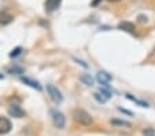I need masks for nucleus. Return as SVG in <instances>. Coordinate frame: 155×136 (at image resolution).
<instances>
[{"label":"nucleus","mask_w":155,"mask_h":136,"mask_svg":"<svg viewBox=\"0 0 155 136\" xmlns=\"http://www.w3.org/2000/svg\"><path fill=\"white\" fill-rule=\"evenodd\" d=\"M73 117H74V120H76L80 125H85V127L91 125L92 121H94V118L91 117V114H89L88 111H85V110H82V109L74 110V111H73Z\"/></svg>","instance_id":"1"},{"label":"nucleus","mask_w":155,"mask_h":136,"mask_svg":"<svg viewBox=\"0 0 155 136\" xmlns=\"http://www.w3.org/2000/svg\"><path fill=\"white\" fill-rule=\"evenodd\" d=\"M51 117H52V121L59 129H63L64 125H66V118H64V115L62 114L61 111L58 110H51Z\"/></svg>","instance_id":"2"},{"label":"nucleus","mask_w":155,"mask_h":136,"mask_svg":"<svg viewBox=\"0 0 155 136\" xmlns=\"http://www.w3.org/2000/svg\"><path fill=\"white\" fill-rule=\"evenodd\" d=\"M47 91H48L50 98L52 99L55 103H61V102L63 101V95H62V92L59 91V89L56 88L55 85H52V84H48V85H47Z\"/></svg>","instance_id":"3"},{"label":"nucleus","mask_w":155,"mask_h":136,"mask_svg":"<svg viewBox=\"0 0 155 136\" xmlns=\"http://www.w3.org/2000/svg\"><path fill=\"white\" fill-rule=\"evenodd\" d=\"M94 96L99 103H106L108 99L111 98V92L108 91L107 88H100V92H96Z\"/></svg>","instance_id":"4"},{"label":"nucleus","mask_w":155,"mask_h":136,"mask_svg":"<svg viewBox=\"0 0 155 136\" xmlns=\"http://www.w3.org/2000/svg\"><path fill=\"white\" fill-rule=\"evenodd\" d=\"M12 125H11V121L6 117H0V135H6L11 131Z\"/></svg>","instance_id":"5"},{"label":"nucleus","mask_w":155,"mask_h":136,"mask_svg":"<svg viewBox=\"0 0 155 136\" xmlns=\"http://www.w3.org/2000/svg\"><path fill=\"white\" fill-rule=\"evenodd\" d=\"M113 80V77L107 73V71H99L97 73V81L100 83V85H103L104 88H108V83Z\"/></svg>","instance_id":"6"},{"label":"nucleus","mask_w":155,"mask_h":136,"mask_svg":"<svg viewBox=\"0 0 155 136\" xmlns=\"http://www.w3.org/2000/svg\"><path fill=\"white\" fill-rule=\"evenodd\" d=\"M8 114L11 115V117H15V118H22V117H25V111L21 109L19 106H17V104H12V106L10 107Z\"/></svg>","instance_id":"7"},{"label":"nucleus","mask_w":155,"mask_h":136,"mask_svg":"<svg viewBox=\"0 0 155 136\" xmlns=\"http://www.w3.org/2000/svg\"><path fill=\"white\" fill-rule=\"evenodd\" d=\"M62 0H47L45 2V11L47 12H54L55 10L59 8Z\"/></svg>","instance_id":"8"},{"label":"nucleus","mask_w":155,"mask_h":136,"mask_svg":"<svg viewBox=\"0 0 155 136\" xmlns=\"http://www.w3.org/2000/svg\"><path fill=\"white\" fill-rule=\"evenodd\" d=\"M21 81L24 84H26V85H29V87H32V88H35V89H37V91H41V85L37 83V81H35V80H32V78H29V77H21Z\"/></svg>","instance_id":"9"},{"label":"nucleus","mask_w":155,"mask_h":136,"mask_svg":"<svg viewBox=\"0 0 155 136\" xmlns=\"http://www.w3.org/2000/svg\"><path fill=\"white\" fill-rule=\"evenodd\" d=\"M118 29L125 30V32H128V33H135V25L132 24V22L125 21V22H121V24L118 25Z\"/></svg>","instance_id":"10"},{"label":"nucleus","mask_w":155,"mask_h":136,"mask_svg":"<svg viewBox=\"0 0 155 136\" xmlns=\"http://www.w3.org/2000/svg\"><path fill=\"white\" fill-rule=\"evenodd\" d=\"M80 80H81L82 83H84L85 85H88V87L94 85V77H92L91 74H88V73L81 74V76H80Z\"/></svg>","instance_id":"11"},{"label":"nucleus","mask_w":155,"mask_h":136,"mask_svg":"<svg viewBox=\"0 0 155 136\" xmlns=\"http://www.w3.org/2000/svg\"><path fill=\"white\" fill-rule=\"evenodd\" d=\"M10 22H12V15L10 14H0V25H8Z\"/></svg>","instance_id":"12"},{"label":"nucleus","mask_w":155,"mask_h":136,"mask_svg":"<svg viewBox=\"0 0 155 136\" xmlns=\"http://www.w3.org/2000/svg\"><path fill=\"white\" fill-rule=\"evenodd\" d=\"M126 98L128 99H130L132 102H135V103H137L139 106H141V107H148V103H147V102H143V101H139V99H136V98H133V96H132V95H126Z\"/></svg>","instance_id":"13"},{"label":"nucleus","mask_w":155,"mask_h":136,"mask_svg":"<svg viewBox=\"0 0 155 136\" xmlns=\"http://www.w3.org/2000/svg\"><path fill=\"white\" fill-rule=\"evenodd\" d=\"M111 124L113 125H118V127H126V128H130V122L128 121H121V120H111Z\"/></svg>","instance_id":"14"},{"label":"nucleus","mask_w":155,"mask_h":136,"mask_svg":"<svg viewBox=\"0 0 155 136\" xmlns=\"http://www.w3.org/2000/svg\"><path fill=\"white\" fill-rule=\"evenodd\" d=\"M8 71H10V73H12V74H22V73H24V69L19 68V66H12Z\"/></svg>","instance_id":"15"},{"label":"nucleus","mask_w":155,"mask_h":136,"mask_svg":"<svg viewBox=\"0 0 155 136\" xmlns=\"http://www.w3.org/2000/svg\"><path fill=\"white\" fill-rule=\"evenodd\" d=\"M21 52H22V48H21V47L14 48V50H12L11 52H10V58H15V56H18Z\"/></svg>","instance_id":"16"},{"label":"nucleus","mask_w":155,"mask_h":136,"mask_svg":"<svg viewBox=\"0 0 155 136\" xmlns=\"http://www.w3.org/2000/svg\"><path fill=\"white\" fill-rule=\"evenodd\" d=\"M143 135L144 136H155V129H152V128H146V129H143Z\"/></svg>","instance_id":"17"},{"label":"nucleus","mask_w":155,"mask_h":136,"mask_svg":"<svg viewBox=\"0 0 155 136\" xmlns=\"http://www.w3.org/2000/svg\"><path fill=\"white\" fill-rule=\"evenodd\" d=\"M74 61H76V62L77 63H78V65H82V66H84V68H87V63H84V61H80V59H77V58H74Z\"/></svg>","instance_id":"18"},{"label":"nucleus","mask_w":155,"mask_h":136,"mask_svg":"<svg viewBox=\"0 0 155 136\" xmlns=\"http://www.w3.org/2000/svg\"><path fill=\"white\" fill-rule=\"evenodd\" d=\"M139 21H140V22H147V17H144V15H140V17H139Z\"/></svg>","instance_id":"19"},{"label":"nucleus","mask_w":155,"mask_h":136,"mask_svg":"<svg viewBox=\"0 0 155 136\" xmlns=\"http://www.w3.org/2000/svg\"><path fill=\"white\" fill-rule=\"evenodd\" d=\"M100 2H102V0H94V2H92V7H96Z\"/></svg>","instance_id":"20"},{"label":"nucleus","mask_w":155,"mask_h":136,"mask_svg":"<svg viewBox=\"0 0 155 136\" xmlns=\"http://www.w3.org/2000/svg\"><path fill=\"white\" fill-rule=\"evenodd\" d=\"M3 78H4V76L3 74H0V80H3Z\"/></svg>","instance_id":"21"},{"label":"nucleus","mask_w":155,"mask_h":136,"mask_svg":"<svg viewBox=\"0 0 155 136\" xmlns=\"http://www.w3.org/2000/svg\"><path fill=\"white\" fill-rule=\"evenodd\" d=\"M108 2H121V0H108Z\"/></svg>","instance_id":"22"}]
</instances>
